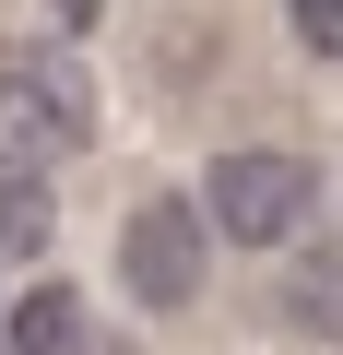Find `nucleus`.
Instances as JSON below:
<instances>
[{"instance_id":"nucleus-1","label":"nucleus","mask_w":343,"mask_h":355,"mask_svg":"<svg viewBox=\"0 0 343 355\" xmlns=\"http://www.w3.org/2000/svg\"><path fill=\"white\" fill-rule=\"evenodd\" d=\"M0 142L48 154V166L95 154V71L60 36H12V48H0Z\"/></svg>"},{"instance_id":"nucleus-2","label":"nucleus","mask_w":343,"mask_h":355,"mask_svg":"<svg viewBox=\"0 0 343 355\" xmlns=\"http://www.w3.org/2000/svg\"><path fill=\"white\" fill-rule=\"evenodd\" d=\"M308 202H319V166H296L284 142H237V154L202 166V214H213V237H237V249L308 237Z\"/></svg>"},{"instance_id":"nucleus-3","label":"nucleus","mask_w":343,"mask_h":355,"mask_svg":"<svg viewBox=\"0 0 343 355\" xmlns=\"http://www.w3.org/2000/svg\"><path fill=\"white\" fill-rule=\"evenodd\" d=\"M202 237H213V214L202 202H178V190H154V202H130V225H118V284L142 296V308H190L202 296Z\"/></svg>"},{"instance_id":"nucleus-4","label":"nucleus","mask_w":343,"mask_h":355,"mask_svg":"<svg viewBox=\"0 0 343 355\" xmlns=\"http://www.w3.org/2000/svg\"><path fill=\"white\" fill-rule=\"evenodd\" d=\"M0 355H118V343H95V308L71 296V284H24L12 296V343Z\"/></svg>"},{"instance_id":"nucleus-5","label":"nucleus","mask_w":343,"mask_h":355,"mask_svg":"<svg viewBox=\"0 0 343 355\" xmlns=\"http://www.w3.org/2000/svg\"><path fill=\"white\" fill-rule=\"evenodd\" d=\"M284 320H296V331H343V237H296Z\"/></svg>"},{"instance_id":"nucleus-6","label":"nucleus","mask_w":343,"mask_h":355,"mask_svg":"<svg viewBox=\"0 0 343 355\" xmlns=\"http://www.w3.org/2000/svg\"><path fill=\"white\" fill-rule=\"evenodd\" d=\"M60 202H48V166H0V261H48Z\"/></svg>"},{"instance_id":"nucleus-7","label":"nucleus","mask_w":343,"mask_h":355,"mask_svg":"<svg viewBox=\"0 0 343 355\" xmlns=\"http://www.w3.org/2000/svg\"><path fill=\"white\" fill-rule=\"evenodd\" d=\"M284 36H296L308 60H331V71H343V0H284Z\"/></svg>"},{"instance_id":"nucleus-8","label":"nucleus","mask_w":343,"mask_h":355,"mask_svg":"<svg viewBox=\"0 0 343 355\" xmlns=\"http://www.w3.org/2000/svg\"><path fill=\"white\" fill-rule=\"evenodd\" d=\"M95 12H107V0H48V24H60V36H83Z\"/></svg>"}]
</instances>
